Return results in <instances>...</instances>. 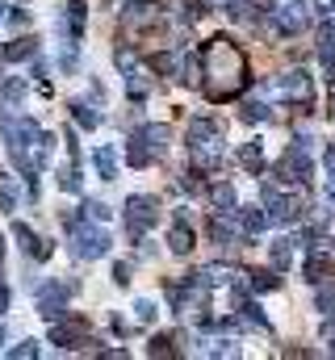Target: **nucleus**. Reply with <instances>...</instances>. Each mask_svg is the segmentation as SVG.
<instances>
[{
  "instance_id": "1",
  "label": "nucleus",
  "mask_w": 335,
  "mask_h": 360,
  "mask_svg": "<svg viewBox=\"0 0 335 360\" xmlns=\"http://www.w3.org/2000/svg\"><path fill=\"white\" fill-rule=\"evenodd\" d=\"M201 76H218L214 84H206L210 101H227L248 84V59L235 46V38H210V46L201 51Z\"/></svg>"
},
{
  "instance_id": "2",
  "label": "nucleus",
  "mask_w": 335,
  "mask_h": 360,
  "mask_svg": "<svg viewBox=\"0 0 335 360\" xmlns=\"http://www.w3.org/2000/svg\"><path fill=\"white\" fill-rule=\"evenodd\" d=\"M68 226H72V256H76V260H101V256H109L113 239H109V231H105L101 222L68 218Z\"/></svg>"
},
{
  "instance_id": "3",
  "label": "nucleus",
  "mask_w": 335,
  "mask_h": 360,
  "mask_svg": "<svg viewBox=\"0 0 335 360\" xmlns=\"http://www.w3.org/2000/svg\"><path fill=\"white\" fill-rule=\"evenodd\" d=\"M0 134H4V143H8L13 155H30L34 143H38V134H42V126L34 117H17L8 105H0Z\"/></svg>"
},
{
  "instance_id": "4",
  "label": "nucleus",
  "mask_w": 335,
  "mask_h": 360,
  "mask_svg": "<svg viewBox=\"0 0 335 360\" xmlns=\"http://www.w3.org/2000/svg\"><path fill=\"white\" fill-rule=\"evenodd\" d=\"M260 197H264L268 222H277V226H293V222H302V214H306V201H302V197H293V193H281L272 180H264V184H260Z\"/></svg>"
},
{
  "instance_id": "5",
  "label": "nucleus",
  "mask_w": 335,
  "mask_h": 360,
  "mask_svg": "<svg viewBox=\"0 0 335 360\" xmlns=\"http://www.w3.org/2000/svg\"><path fill=\"white\" fill-rule=\"evenodd\" d=\"M156 218H160V201H156L151 193H134V197H126V205H122V226H126L130 239H143L147 226H156Z\"/></svg>"
},
{
  "instance_id": "6",
  "label": "nucleus",
  "mask_w": 335,
  "mask_h": 360,
  "mask_svg": "<svg viewBox=\"0 0 335 360\" xmlns=\"http://www.w3.org/2000/svg\"><path fill=\"white\" fill-rule=\"evenodd\" d=\"M277 176L285 180H293V184H306V180L315 176V160H310V139L306 134H298V143L277 160Z\"/></svg>"
},
{
  "instance_id": "7",
  "label": "nucleus",
  "mask_w": 335,
  "mask_h": 360,
  "mask_svg": "<svg viewBox=\"0 0 335 360\" xmlns=\"http://www.w3.org/2000/svg\"><path fill=\"white\" fill-rule=\"evenodd\" d=\"M72 293H76V281H46V285H38V314L42 319H63Z\"/></svg>"
},
{
  "instance_id": "8",
  "label": "nucleus",
  "mask_w": 335,
  "mask_h": 360,
  "mask_svg": "<svg viewBox=\"0 0 335 360\" xmlns=\"http://www.w3.org/2000/svg\"><path fill=\"white\" fill-rule=\"evenodd\" d=\"M51 344H55V348H88L92 340H88L84 319L63 314V319H51Z\"/></svg>"
},
{
  "instance_id": "9",
  "label": "nucleus",
  "mask_w": 335,
  "mask_h": 360,
  "mask_svg": "<svg viewBox=\"0 0 335 360\" xmlns=\"http://www.w3.org/2000/svg\"><path fill=\"white\" fill-rule=\"evenodd\" d=\"M272 25L285 38L302 34L306 30V0H281V8H272Z\"/></svg>"
},
{
  "instance_id": "10",
  "label": "nucleus",
  "mask_w": 335,
  "mask_h": 360,
  "mask_svg": "<svg viewBox=\"0 0 335 360\" xmlns=\"http://www.w3.org/2000/svg\"><path fill=\"white\" fill-rule=\"evenodd\" d=\"M277 89H281V96H289V101H310L315 96V80H310V72L306 68H293V72H285L281 80H277Z\"/></svg>"
},
{
  "instance_id": "11",
  "label": "nucleus",
  "mask_w": 335,
  "mask_h": 360,
  "mask_svg": "<svg viewBox=\"0 0 335 360\" xmlns=\"http://www.w3.org/2000/svg\"><path fill=\"white\" fill-rule=\"evenodd\" d=\"M231 222H235V231H239V235H248V239H251V235H260V231L268 226V210H264V205H260V210H255V205H244V210L235 205Z\"/></svg>"
},
{
  "instance_id": "12",
  "label": "nucleus",
  "mask_w": 335,
  "mask_h": 360,
  "mask_svg": "<svg viewBox=\"0 0 335 360\" xmlns=\"http://www.w3.org/2000/svg\"><path fill=\"white\" fill-rule=\"evenodd\" d=\"M84 25H88V4H84V0H68V4H63V30H68V42H80Z\"/></svg>"
},
{
  "instance_id": "13",
  "label": "nucleus",
  "mask_w": 335,
  "mask_h": 360,
  "mask_svg": "<svg viewBox=\"0 0 335 360\" xmlns=\"http://www.w3.org/2000/svg\"><path fill=\"white\" fill-rule=\"evenodd\" d=\"M168 248H172V252H176V256H189V252H193V248H197V239H193V226H189V222H180V218H176V226H172V231H168Z\"/></svg>"
},
{
  "instance_id": "14",
  "label": "nucleus",
  "mask_w": 335,
  "mask_h": 360,
  "mask_svg": "<svg viewBox=\"0 0 335 360\" xmlns=\"http://www.w3.org/2000/svg\"><path fill=\"white\" fill-rule=\"evenodd\" d=\"M134 134H139V139L151 147V155H156V160L168 151V139H172V130H168V126H139Z\"/></svg>"
},
{
  "instance_id": "15",
  "label": "nucleus",
  "mask_w": 335,
  "mask_h": 360,
  "mask_svg": "<svg viewBox=\"0 0 335 360\" xmlns=\"http://www.w3.org/2000/svg\"><path fill=\"white\" fill-rule=\"evenodd\" d=\"M92 164H96V176L101 180H118V155H113L109 143H101V147L92 151Z\"/></svg>"
},
{
  "instance_id": "16",
  "label": "nucleus",
  "mask_w": 335,
  "mask_h": 360,
  "mask_svg": "<svg viewBox=\"0 0 335 360\" xmlns=\"http://www.w3.org/2000/svg\"><path fill=\"white\" fill-rule=\"evenodd\" d=\"M239 168H244L248 176H260V172H264V143H260V139L239 151Z\"/></svg>"
},
{
  "instance_id": "17",
  "label": "nucleus",
  "mask_w": 335,
  "mask_h": 360,
  "mask_svg": "<svg viewBox=\"0 0 335 360\" xmlns=\"http://www.w3.org/2000/svg\"><path fill=\"white\" fill-rule=\"evenodd\" d=\"M151 160H156V155H151V147H147L139 134H130V139H126V164H130V168H147Z\"/></svg>"
},
{
  "instance_id": "18",
  "label": "nucleus",
  "mask_w": 335,
  "mask_h": 360,
  "mask_svg": "<svg viewBox=\"0 0 335 360\" xmlns=\"http://www.w3.org/2000/svg\"><path fill=\"white\" fill-rule=\"evenodd\" d=\"M38 55V42L34 38H13L4 46V63H21V59H34Z\"/></svg>"
},
{
  "instance_id": "19",
  "label": "nucleus",
  "mask_w": 335,
  "mask_h": 360,
  "mask_svg": "<svg viewBox=\"0 0 335 360\" xmlns=\"http://www.w3.org/2000/svg\"><path fill=\"white\" fill-rule=\"evenodd\" d=\"M210 201H214V210H218V214H227V218H231V214H235V205H239L231 184H214V188H210Z\"/></svg>"
},
{
  "instance_id": "20",
  "label": "nucleus",
  "mask_w": 335,
  "mask_h": 360,
  "mask_svg": "<svg viewBox=\"0 0 335 360\" xmlns=\"http://www.w3.org/2000/svg\"><path fill=\"white\" fill-rule=\"evenodd\" d=\"M72 117H76V126H84V130H96L101 126V109L88 105V101H72Z\"/></svg>"
},
{
  "instance_id": "21",
  "label": "nucleus",
  "mask_w": 335,
  "mask_h": 360,
  "mask_svg": "<svg viewBox=\"0 0 335 360\" xmlns=\"http://www.w3.org/2000/svg\"><path fill=\"white\" fill-rule=\"evenodd\" d=\"M293 248H298V239H277L272 243V269H289L293 264Z\"/></svg>"
},
{
  "instance_id": "22",
  "label": "nucleus",
  "mask_w": 335,
  "mask_h": 360,
  "mask_svg": "<svg viewBox=\"0 0 335 360\" xmlns=\"http://www.w3.org/2000/svg\"><path fill=\"white\" fill-rule=\"evenodd\" d=\"M244 276H248V285L255 289V293H268V289H277V285H281V276H277V272H268V269L244 272Z\"/></svg>"
},
{
  "instance_id": "23",
  "label": "nucleus",
  "mask_w": 335,
  "mask_h": 360,
  "mask_svg": "<svg viewBox=\"0 0 335 360\" xmlns=\"http://www.w3.org/2000/svg\"><path fill=\"white\" fill-rule=\"evenodd\" d=\"M210 239H214L218 248H235V243H231V239H235V226L222 222V218H214V222H210Z\"/></svg>"
},
{
  "instance_id": "24",
  "label": "nucleus",
  "mask_w": 335,
  "mask_h": 360,
  "mask_svg": "<svg viewBox=\"0 0 335 360\" xmlns=\"http://www.w3.org/2000/svg\"><path fill=\"white\" fill-rule=\"evenodd\" d=\"M13 239H17V243H21V252H30V256H34V252H38V243H42L25 222H13Z\"/></svg>"
},
{
  "instance_id": "25",
  "label": "nucleus",
  "mask_w": 335,
  "mask_h": 360,
  "mask_svg": "<svg viewBox=\"0 0 335 360\" xmlns=\"http://www.w3.org/2000/svg\"><path fill=\"white\" fill-rule=\"evenodd\" d=\"M227 13L235 17V21H255V0H227Z\"/></svg>"
},
{
  "instance_id": "26",
  "label": "nucleus",
  "mask_w": 335,
  "mask_h": 360,
  "mask_svg": "<svg viewBox=\"0 0 335 360\" xmlns=\"http://www.w3.org/2000/svg\"><path fill=\"white\" fill-rule=\"evenodd\" d=\"M80 210H84V218H92V222H109V214H113V210H109L105 201H96V197H88Z\"/></svg>"
},
{
  "instance_id": "27",
  "label": "nucleus",
  "mask_w": 335,
  "mask_h": 360,
  "mask_svg": "<svg viewBox=\"0 0 335 360\" xmlns=\"http://www.w3.org/2000/svg\"><path fill=\"white\" fill-rule=\"evenodd\" d=\"M59 188H63V193H80V188H84V180H80V168H76V164L59 172Z\"/></svg>"
},
{
  "instance_id": "28",
  "label": "nucleus",
  "mask_w": 335,
  "mask_h": 360,
  "mask_svg": "<svg viewBox=\"0 0 335 360\" xmlns=\"http://www.w3.org/2000/svg\"><path fill=\"white\" fill-rule=\"evenodd\" d=\"M180 188H184V193H206V180H201L197 168H184V172H180Z\"/></svg>"
},
{
  "instance_id": "29",
  "label": "nucleus",
  "mask_w": 335,
  "mask_h": 360,
  "mask_svg": "<svg viewBox=\"0 0 335 360\" xmlns=\"http://www.w3.org/2000/svg\"><path fill=\"white\" fill-rule=\"evenodd\" d=\"M244 122H268V105L264 101H248L244 105Z\"/></svg>"
},
{
  "instance_id": "30",
  "label": "nucleus",
  "mask_w": 335,
  "mask_h": 360,
  "mask_svg": "<svg viewBox=\"0 0 335 360\" xmlns=\"http://www.w3.org/2000/svg\"><path fill=\"white\" fill-rule=\"evenodd\" d=\"M331 51H335V25L323 21V30H319V55H331Z\"/></svg>"
},
{
  "instance_id": "31",
  "label": "nucleus",
  "mask_w": 335,
  "mask_h": 360,
  "mask_svg": "<svg viewBox=\"0 0 335 360\" xmlns=\"http://www.w3.org/2000/svg\"><path fill=\"white\" fill-rule=\"evenodd\" d=\"M38 356V344L34 340H21L17 348H8V360H34Z\"/></svg>"
},
{
  "instance_id": "32",
  "label": "nucleus",
  "mask_w": 335,
  "mask_h": 360,
  "mask_svg": "<svg viewBox=\"0 0 335 360\" xmlns=\"http://www.w3.org/2000/svg\"><path fill=\"white\" fill-rule=\"evenodd\" d=\"M315 306H319V314H331V310H335V285H323V289H319Z\"/></svg>"
},
{
  "instance_id": "33",
  "label": "nucleus",
  "mask_w": 335,
  "mask_h": 360,
  "mask_svg": "<svg viewBox=\"0 0 335 360\" xmlns=\"http://www.w3.org/2000/svg\"><path fill=\"white\" fill-rule=\"evenodd\" d=\"M156 314H160V310H156V302H147V297H143V302H134V319H139V323H151Z\"/></svg>"
},
{
  "instance_id": "34",
  "label": "nucleus",
  "mask_w": 335,
  "mask_h": 360,
  "mask_svg": "<svg viewBox=\"0 0 335 360\" xmlns=\"http://www.w3.org/2000/svg\"><path fill=\"white\" fill-rule=\"evenodd\" d=\"M13 210H17V193L0 180V214H13Z\"/></svg>"
},
{
  "instance_id": "35",
  "label": "nucleus",
  "mask_w": 335,
  "mask_h": 360,
  "mask_svg": "<svg viewBox=\"0 0 335 360\" xmlns=\"http://www.w3.org/2000/svg\"><path fill=\"white\" fill-rule=\"evenodd\" d=\"M0 96H4V101H21V96H25V80H8V84L0 89Z\"/></svg>"
},
{
  "instance_id": "36",
  "label": "nucleus",
  "mask_w": 335,
  "mask_h": 360,
  "mask_svg": "<svg viewBox=\"0 0 335 360\" xmlns=\"http://www.w3.org/2000/svg\"><path fill=\"white\" fill-rule=\"evenodd\" d=\"M147 352H151V356H176V352H172V340H164V335H160V340H151V348H147Z\"/></svg>"
},
{
  "instance_id": "37",
  "label": "nucleus",
  "mask_w": 335,
  "mask_h": 360,
  "mask_svg": "<svg viewBox=\"0 0 335 360\" xmlns=\"http://www.w3.org/2000/svg\"><path fill=\"white\" fill-rule=\"evenodd\" d=\"M113 285H130V264H113Z\"/></svg>"
},
{
  "instance_id": "38",
  "label": "nucleus",
  "mask_w": 335,
  "mask_h": 360,
  "mask_svg": "<svg viewBox=\"0 0 335 360\" xmlns=\"http://www.w3.org/2000/svg\"><path fill=\"white\" fill-rule=\"evenodd\" d=\"M323 340H331V348H335V310L323 319Z\"/></svg>"
},
{
  "instance_id": "39",
  "label": "nucleus",
  "mask_w": 335,
  "mask_h": 360,
  "mask_svg": "<svg viewBox=\"0 0 335 360\" xmlns=\"http://www.w3.org/2000/svg\"><path fill=\"white\" fill-rule=\"evenodd\" d=\"M8 21H13V25H25V21H30V8H21V4H17V8L8 13Z\"/></svg>"
},
{
  "instance_id": "40",
  "label": "nucleus",
  "mask_w": 335,
  "mask_h": 360,
  "mask_svg": "<svg viewBox=\"0 0 335 360\" xmlns=\"http://www.w3.org/2000/svg\"><path fill=\"white\" fill-rule=\"evenodd\" d=\"M323 76L335 84V51H331V55H323Z\"/></svg>"
},
{
  "instance_id": "41",
  "label": "nucleus",
  "mask_w": 335,
  "mask_h": 360,
  "mask_svg": "<svg viewBox=\"0 0 335 360\" xmlns=\"http://www.w3.org/2000/svg\"><path fill=\"white\" fill-rule=\"evenodd\" d=\"M4 310H8V281L0 276V314H4Z\"/></svg>"
},
{
  "instance_id": "42",
  "label": "nucleus",
  "mask_w": 335,
  "mask_h": 360,
  "mask_svg": "<svg viewBox=\"0 0 335 360\" xmlns=\"http://www.w3.org/2000/svg\"><path fill=\"white\" fill-rule=\"evenodd\" d=\"M319 4V13H327V8H335V0H315Z\"/></svg>"
},
{
  "instance_id": "43",
  "label": "nucleus",
  "mask_w": 335,
  "mask_h": 360,
  "mask_svg": "<svg viewBox=\"0 0 335 360\" xmlns=\"http://www.w3.org/2000/svg\"><path fill=\"white\" fill-rule=\"evenodd\" d=\"M130 4H139V8H147V4H151V0H130Z\"/></svg>"
},
{
  "instance_id": "44",
  "label": "nucleus",
  "mask_w": 335,
  "mask_h": 360,
  "mask_svg": "<svg viewBox=\"0 0 335 360\" xmlns=\"http://www.w3.org/2000/svg\"><path fill=\"white\" fill-rule=\"evenodd\" d=\"M331 113H335V89H331Z\"/></svg>"
},
{
  "instance_id": "45",
  "label": "nucleus",
  "mask_w": 335,
  "mask_h": 360,
  "mask_svg": "<svg viewBox=\"0 0 335 360\" xmlns=\"http://www.w3.org/2000/svg\"><path fill=\"white\" fill-rule=\"evenodd\" d=\"M0 256H4V239H0Z\"/></svg>"
},
{
  "instance_id": "46",
  "label": "nucleus",
  "mask_w": 335,
  "mask_h": 360,
  "mask_svg": "<svg viewBox=\"0 0 335 360\" xmlns=\"http://www.w3.org/2000/svg\"><path fill=\"white\" fill-rule=\"evenodd\" d=\"M0 17H4V0H0Z\"/></svg>"
},
{
  "instance_id": "47",
  "label": "nucleus",
  "mask_w": 335,
  "mask_h": 360,
  "mask_svg": "<svg viewBox=\"0 0 335 360\" xmlns=\"http://www.w3.org/2000/svg\"><path fill=\"white\" fill-rule=\"evenodd\" d=\"M0 68H4V55H0Z\"/></svg>"
}]
</instances>
